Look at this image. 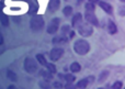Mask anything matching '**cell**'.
Segmentation results:
<instances>
[{
    "instance_id": "cell-1",
    "label": "cell",
    "mask_w": 125,
    "mask_h": 89,
    "mask_svg": "<svg viewBox=\"0 0 125 89\" xmlns=\"http://www.w3.org/2000/svg\"><path fill=\"white\" fill-rule=\"evenodd\" d=\"M90 48H91L90 43L84 39H79L73 43V51H75L78 55H81V56L88 54Z\"/></svg>"
},
{
    "instance_id": "cell-2",
    "label": "cell",
    "mask_w": 125,
    "mask_h": 89,
    "mask_svg": "<svg viewBox=\"0 0 125 89\" xmlns=\"http://www.w3.org/2000/svg\"><path fill=\"white\" fill-rule=\"evenodd\" d=\"M45 26V21H44L43 17L40 14H35L31 18L30 20V28L34 32H40L42 31Z\"/></svg>"
},
{
    "instance_id": "cell-3",
    "label": "cell",
    "mask_w": 125,
    "mask_h": 89,
    "mask_svg": "<svg viewBox=\"0 0 125 89\" xmlns=\"http://www.w3.org/2000/svg\"><path fill=\"white\" fill-rule=\"evenodd\" d=\"M23 67H24V70H25L28 74H35L37 72V62L35 61L34 58L32 57H26L24 59V63H23Z\"/></svg>"
},
{
    "instance_id": "cell-4",
    "label": "cell",
    "mask_w": 125,
    "mask_h": 89,
    "mask_svg": "<svg viewBox=\"0 0 125 89\" xmlns=\"http://www.w3.org/2000/svg\"><path fill=\"white\" fill-rule=\"evenodd\" d=\"M78 33L83 37H89L93 34V26L88 22H82L77 26Z\"/></svg>"
},
{
    "instance_id": "cell-5",
    "label": "cell",
    "mask_w": 125,
    "mask_h": 89,
    "mask_svg": "<svg viewBox=\"0 0 125 89\" xmlns=\"http://www.w3.org/2000/svg\"><path fill=\"white\" fill-rule=\"evenodd\" d=\"M59 25H61V19L59 18H54L48 23L47 28H46V32L48 34H53V35L56 34L57 31L59 30Z\"/></svg>"
},
{
    "instance_id": "cell-6",
    "label": "cell",
    "mask_w": 125,
    "mask_h": 89,
    "mask_svg": "<svg viewBox=\"0 0 125 89\" xmlns=\"http://www.w3.org/2000/svg\"><path fill=\"white\" fill-rule=\"evenodd\" d=\"M64 53H65V51H64V48H62V47H54V48H52V50H51V52H50L51 61H52V62L59 61V59L64 56Z\"/></svg>"
},
{
    "instance_id": "cell-7",
    "label": "cell",
    "mask_w": 125,
    "mask_h": 89,
    "mask_svg": "<svg viewBox=\"0 0 125 89\" xmlns=\"http://www.w3.org/2000/svg\"><path fill=\"white\" fill-rule=\"evenodd\" d=\"M84 20L86 22L90 23L92 26H99V20H98L97 15H95L94 12H91V11H86L84 12Z\"/></svg>"
},
{
    "instance_id": "cell-8",
    "label": "cell",
    "mask_w": 125,
    "mask_h": 89,
    "mask_svg": "<svg viewBox=\"0 0 125 89\" xmlns=\"http://www.w3.org/2000/svg\"><path fill=\"white\" fill-rule=\"evenodd\" d=\"M100 6V8L102 9V10L104 11V12L106 13V14H113V7L111 6L109 2L104 1V0H100L99 3H98Z\"/></svg>"
},
{
    "instance_id": "cell-9",
    "label": "cell",
    "mask_w": 125,
    "mask_h": 89,
    "mask_svg": "<svg viewBox=\"0 0 125 89\" xmlns=\"http://www.w3.org/2000/svg\"><path fill=\"white\" fill-rule=\"evenodd\" d=\"M69 42V37H67L66 35H58V36H55L52 40V43L55 45H62V44H67Z\"/></svg>"
},
{
    "instance_id": "cell-10",
    "label": "cell",
    "mask_w": 125,
    "mask_h": 89,
    "mask_svg": "<svg viewBox=\"0 0 125 89\" xmlns=\"http://www.w3.org/2000/svg\"><path fill=\"white\" fill-rule=\"evenodd\" d=\"M61 7V0H50L47 4V9L50 12H56Z\"/></svg>"
},
{
    "instance_id": "cell-11",
    "label": "cell",
    "mask_w": 125,
    "mask_h": 89,
    "mask_svg": "<svg viewBox=\"0 0 125 89\" xmlns=\"http://www.w3.org/2000/svg\"><path fill=\"white\" fill-rule=\"evenodd\" d=\"M82 14L80 12H77V13H75L73 14V17L71 18V26L73 28H77L78 25H79L80 23H82Z\"/></svg>"
},
{
    "instance_id": "cell-12",
    "label": "cell",
    "mask_w": 125,
    "mask_h": 89,
    "mask_svg": "<svg viewBox=\"0 0 125 89\" xmlns=\"http://www.w3.org/2000/svg\"><path fill=\"white\" fill-rule=\"evenodd\" d=\"M58 78L61 80H64L66 83H73L76 80V76L73 75L71 73H67V74H58Z\"/></svg>"
},
{
    "instance_id": "cell-13",
    "label": "cell",
    "mask_w": 125,
    "mask_h": 89,
    "mask_svg": "<svg viewBox=\"0 0 125 89\" xmlns=\"http://www.w3.org/2000/svg\"><path fill=\"white\" fill-rule=\"evenodd\" d=\"M106 30H108V32L110 33V34H116L117 26H116V24H115V22L112 21V20H109L108 24H106Z\"/></svg>"
},
{
    "instance_id": "cell-14",
    "label": "cell",
    "mask_w": 125,
    "mask_h": 89,
    "mask_svg": "<svg viewBox=\"0 0 125 89\" xmlns=\"http://www.w3.org/2000/svg\"><path fill=\"white\" fill-rule=\"evenodd\" d=\"M39 74H40V76L41 77H43V79H45V80H52L53 78H54V75L52 74V73H50L47 69H41L39 72Z\"/></svg>"
},
{
    "instance_id": "cell-15",
    "label": "cell",
    "mask_w": 125,
    "mask_h": 89,
    "mask_svg": "<svg viewBox=\"0 0 125 89\" xmlns=\"http://www.w3.org/2000/svg\"><path fill=\"white\" fill-rule=\"evenodd\" d=\"M39 86H40V88L41 89H52L53 88L52 83H51L50 80H45V79L40 80L39 81Z\"/></svg>"
},
{
    "instance_id": "cell-16",
    "label": "cell",
    "mask_w": 125,
    "mask_h": 89,
    "mask_svg": "<svg viewBox=\"0 0 125 89\" xmlns=\"http://www.w3.org/2000/svg\"><path fill=\"white\" fill-rule=\"evenodd\" d=\"M69 69H70L71 73H79L81 70V66H80V64L78 62H73V63L70 64Z\"/></svg>"
},
{
    "instance_id": "cell-17",
    "label": "cell",
    "mask_w": 125,
    "mask_h": 89,
    "mask_svg": "<svg viewBox=\"0 0 125 89\" xmlns=\"http://www.w3.org/2000/svg\"><path fill=\"white\" fill-rule=\"evenodd\" d=\"M109 75H110V72H109V70H103V72H101L99 75V77H98V81H99V83H104V81L108 79Z\"/></svg>"
},
{
    "instance_id": "cell-18",
    "label": "cell",
    "mask_w": 125,
    "mask_h": 89,
    "mask_svg": "<svg viewBox=\"0 0 125 89\" xmlns=\"http://www.w3.org/2000/svg\"><path fill=\"white\" fill-rule=\"evenodd\" d=\"M88 84H89L88 78H82L78 81L76 86H77V89H86L87 86H88Z\"/></svg>"
},
{
    "instance_id": "cell-19",
    "label": "cell",
    "mask_w": 125,
    "mask_h": 89,
    "mask_svg": "<svg viewBox=\"0 0 125 89\" xmlns=\"http://www.w3.org/2000/svg\"><path fill=\"white\" fill-rule=\"evenodd\" d=\"M36 62L42 66H46V64L48 63V62L46 61L45 55H43V54H37L36 55Z\"/></svg>"
},
{
    "instance_id": "cell-20",
    "label": "cell",
    "mask_w": 125,
    "mask_h": 89,
    "mask_svg": "<svg viewBox=\"0 0 125 89\" xmlns=\"http://www.w3.org/2000/svg\"><path fill=\"white\" fill-rule=\"evenodd\" d=\"M0 22H1V24L4 25V26L9 25V19H8V17L3 13L2 10H0Z\"/></svg>"
},
{
    "instance_id": "cell-21",
    "label": "cell",
    "mask_w": 125,
    "mask_h": 89,
    "mask_svg": "<svg viewBox=\"0 0 125 89\" xmlns=\"http://www.w3.org/2000/svg\"><path fill=\"white\" fill-rule=\"evenodd\" d=\"M73 7L71 6H66L64 9H62V14L65 15V17H70L71 14H73Z\"/></svg>"
},
{
    "instance_id": "cell-22",
    "label": "cell",
    "mask_w": 125,
    "mask_h": 89,
    "mask_svg": "<svg viewBox=\"0 0 125 89\" xmlns=\"http://www.w3.org/2000/svg\"><path fill=\"white\" fill-rule=\"evenodd\" d=\"M45 67H46V69H47L50 73H52L53 75L57 73V68H56V66H55L54 63H47Z\"/></svg>"
},
{
    "instance_id": "cell-23",
    "label": "cell",
    "mask_w": 125,
    "mask_h": 89,
    "mask_svg": "<svg viewBox=\"0 0 125 89\" xmlns=\"http://www.w3.org/2000/svg\"><path fill=\"white\" fill-rule=\"evenodd\" d=\"M7 77H8L11 81H17L18 80V75L15 74L14 72H12V70H8V72H7Z\"/></svg>"
},
{
    "instance_id": "cell-24",
    "label": "cell",
    "mask_w": 125,
    "mask_h": 89,
    "mask_svg": "<svg viewBox=\"0 0 125 89\" xmlns=\"http://www.w3.org/2000/svg\"><path fill=\"white\" fill-rule=\"evenodd\" d=\"M61 31H62V35H66V34H69V32L71 31V26L68 25V24H65L61 28Z\"/></svg>"
},
{
    "instance_id": "cell-25",
    "label": "cell",
    "mask_w": 125,
    "mask_h": 89,
    "mask_svg": "<svg viewBox=\"0 0 125 89\" xmlns=\"http://www.w3.org/2000/svg\"><path fill=\"white\" fill-rule=\"evenodd\" d=\"M84 9H86V11H91V12H94V11H95V4L90 3V2H87V3L84 4Z\"/></svg>"
},
{
    "instance_id": "cell-26",
    "label": "cell",
    "mask_w": 125,
    "mask_h": 89,
    "mask_svg": "<svg viewBox=\"0 0 125 89\" xmlns=\"http://www.w3.org/2000/svg\"><path fill=\"white\" fill-rule=\"evenodd\" d=\"M123 88V83L121 80H116L113 83V85L111 86V89H122Z\"/></svg>"
},
{
    "instance_id": "cell-27",
    "label": "cell",
    "mask_w": 125,
    "mask_h": 89,
    "mask_svg": "<svg viewBox=\"0 0 125 89\" xmlns=\"http://www.w3.org/2000/svg\"><path fill=\"white\" fill-rule=\"evenodd\" d=\"M52 85H53V88L54 89H62V81H59V80H56V81H54V83H52Z\"/></svg>"
},
{
    "instance_id": "cell-28",
    "label": "cell",
    "mask_w": 125,
    "mask_h": 89,
    "mask_svg": "<svg viewBox=\"0 0 125 89\" xmlns=\"http://www.w3.org/2000/svg\"><path fill=\"white\" fill-rule=\"evenodd\" d=\"M117 13H119L121 17H125V4H122V6L119 7V9H117Z\"/></svg>"
},
{
    "instance_id": "cell-29",
    "label": "cell",
    "mask_w": 125,
    "mask_h": 89,
    "mask_svg": "<svg viewBox=\"0 0 125 89\" xmlns=\"http://www.w3.org/2000/svg\"><path fill=\"white\" fill-rule=\"evenodd\" d=\"M64 88L65 89H77V86L73 85V83H66Z\"/></svg>"
},
{
    "instance_id": "cell-30",
    "label": "cell",
    "mask_w": 125,
    "mask_h": 89,
    "mask_svg": "<svg viewBox=\"0 0 125 89\" xmlns=\"http://www.w3.org/2000/svg\"><path fill=\"white\" fill-rule=\"evenodd\" d=\"M68 37H69V40L73 39V37H75V31H73V30H71L70 32H69V34H68Z\"/></svg>"
},
{
    "instance_id": "cell-31",
    "label": "cell",
    "mask_w": 125,
    "mask_h": 89,
    "mask_svg": "<svg viewBox=\"0 0 125 89\" xmlns=\"http://www.w3.org/2000/svg\"><path fill=\"white\" fill-rule=\"evenodd\" d=\"M100 0H88V2H90V3H93V4H98L99 3Z\"/></svg>"
},
{
    "instance_id": "cell-32",
    "label": "cell",
    "mask_w": 125,
    "mask_h": 89,
    "mask_svg": "<svg viewBox=\"0 0 125 89\" xmlns=\"http://www.w3.org/2000/svg\"><path fill=\"white\" fill-rule=\"evenodd\" d=\"M83 1H84V0H77V4H78V6H80L81 3H83Z\"/></svg>"
},
{
    "instance_id": "cell-33",
    "label": "cell",
    "mask_w": 125,
    "mask_h": 89,
    "mask_svg": "<svg viewBox=\"0 0 125 89\" xmlns=\"http://www.w3.org/2000/svg\"><path fill=\"white\" fill-rule=\"evenodd\" d=\"M8 89H17V87H15L14 85H10V86L8 87Z\"/></svg>"
},
{
    "instance_id": "cell-34",
    "label": "cell",
    "mask_w": 125,
    "mask_h": 89,
    "mask_svg": "<svg viewBox=\"0 0 125 89\" xmlns=\"http://www.w3.org/2000/svg\"><path fill=\"white\" fill-rule=\"evenodd\" d=\"M2 43H3V37H2V35L0 34V45H1Z\"/></svg>"
},
{
    "instance_id": "cell-35",
    "label": "cell",
    "mask_w": 125,
    "mask_h": 89,
    "mask_svg": "<svg viewBox=\"0 0 125 89\" xmlns=\"http://www.w3.org/2000/svg\"><path fill=\"white\" fill-rule=\"evenodd\" d=\"M98 89H111L109 86H106V87H100V88H98Z\"/></svg>"
},
{
    "instance_id": "cell-36",
    "label": "cell",
    "mask_w": 125,
    "mask_h": 89,
    "mask_svg": "<svg viewBox=\"0 0 125 89\" xmlns=\"http://www.w3.org/2000/svg\"><path fill=\"white\" fill-rule=\"evenodd\" d=\"M121 2H123V3H125V0H120Z\"/></svg>"
},
{
    "instance_id": "cell-37",
    "label": "cell",
    "mask_w": 125,
    "mask_h": 89,
    "mask_svg": "<svg viewBox=\"0 0 125 89\" xmlns=\"http://www.w3.org/2000/svg\"><path fill=\"white\" fill-rule=\"evenodd\" d=\"M122 89H125V87H124V88H122Z\"/></svg>"
},
{
    "instance_id": "cell-38",
    "label": "cell",
    "mask_w": 125,
    "mask_h": 89,
    "mask_svg": "<svg viewBox=\"0 0 125 89\" xmlns=\"http://www.w3.org/2000/svg\"><path fill=\"white\" fill-rule=\"evenodd\" d=\"M65 1H67V0H65Z\"/></svg>"
}]
</instances>
